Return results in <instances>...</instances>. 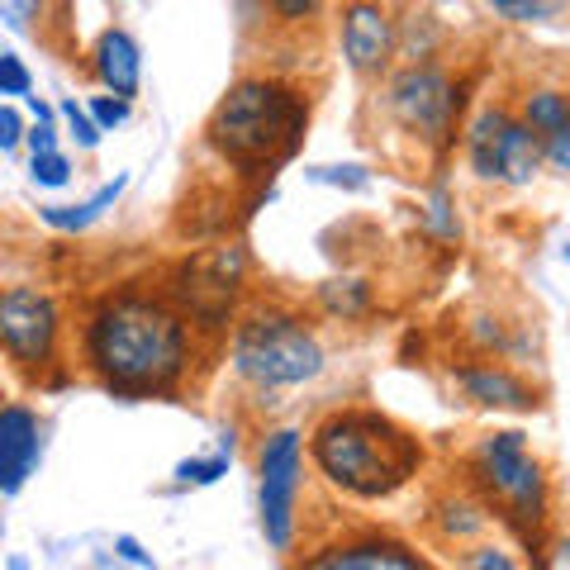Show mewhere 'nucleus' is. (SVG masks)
<instances>
[{
  "mask_svg": "<svg viewBox=\"0 0 570 570\" xmlns=\"http://www.w3.org/2000/svg\"><path fill=\"white\" fill-rule=\"evenodd\" d=\"M81 366L115 400L176 395L195 366V324L167 291L115 285L81 318Z\"/></svg>",
  "mask_w": 570,
  "mask_h": 570,
  "instance_id": "f257e3e1",
  "label": "nucleus"
},
{
  "mask_svg": "<svg viewBox=\"0 0 570 570\" xmlns=\"http://www.w3.org/2000/svg\"><path fill=\"white\" fill-rule=\"evenodd\" d=\"M309 461L333 490L352 499H390L423 466V448L381 409H337L309 433Z\"/></svg>",
  "mask_w": 570,
  "mask_h": 570,
  "instance_id": "f03ea898",
  "label": "nucleus"
},
{
  "mask_svg": "<svg viewBox=\"0 0 570 570\" xmlns=\"http://www.w3.org/2000/svg\"><path fill=\"white\" fill-rule=\"evenodd\" d=\"M305 124H309V100L295 86L253 71V77H238L219 96V105L209 110L205 138L224 163L243 171H262L295 153Z\"/></svg>",
  "mask_w": 570,
  "mask_h": 570,
  "instance_id": "7ed1b4c3",
  "label": "nucleus"
},
{
  "mask_svg": "<svg viewBox=\"0 0 570 570\" xmlns=\"http://www.w3.org/2000/svg\"><path fill=\"white\" fill-rule=\"evenodd\" d=\"M324 343L295 309L257 305L228 333V371L243 385H253L257 395L309 385L324 376Z\"/></svg>",
  "mask_w": 570,
  "mask_h": 570,
  "instance_id": "20e7f679",
  "label": "nucleus"
},
{
  "mask_svg": "<svg viewBox=\"0 0 570 570\" xmlns=\"http://www.w3.org/2000/svg\"><path fill=\"white\" fill-rule=\"evenodd\" d=\"M471 480L519 528L538 532L547 523L551 480H547L542 456L528 448V433H519V428H499V433H485V438L475 442V452H471Z\"/></svg>",
  "mask_w": 570,
  "mask_h": 570,
  "instance_id": "39448f33",
  "label": "nucleus"
},
{
  "mask_svg": "<svg viewBox=\"0 0 570 570\" xmlns=\"http://www.w3.org/2000/svg\"><path fill=\"white\" fill-rule=\"evenodd\" d=\"M243 285H247V247L219 243L176 262L163 291L181 305L195 333H224L228 324H238L234 309H238Z\"/></svg>",
  "mask_w": 570,
  "mask_h": 570,
  "instance_id": "423d86ee",
  "label": "nucleus"
},
{
  "mask_svg": "<svg viewBox=\"0 0 570 570\" xmlns=\"http://www.w3.org/2000/svg\"><path fill=\"white\" fill-rule=\"evenodd\" d=\"M381 110L400 124V129L428 142V148H448L461 115V86L448 67L423 62V67H395L381 81Z\"/></svg>",
  "mask_w": 570,
  "mask_h": 570,
  "instance_id": "0eeeda50",
  "label": "nucleus"
},
{
  "mask_svg": "<svg viewBox=\"0 0 570 570\" xmlns=\"http://www.w3.org/2000/svg\"><path fill=\"white\" fill-rule=\"evenodd\" d=\"M461 148H466L471 171L494 186H532V176L547 163L542 138L509 105H480L461 134Z\"/></svg>",
  "mask_w": 570,
  "mask_h": 570,
  "instance_id": "6e6552de",
  "label": "nucleus"
},
{
  "mask_svg": "<svg viewBox=\"0 0 570 570\" xmlns=\"http://www.w3.org/2000/svg\"><path fill=\"white\" fill-rule=\"evenodd\" d=\"M299 490H305V433L272 428L257 448V504L262 538L272 551H291L299 532Z\"/></svg>",
  "mask_w": 570,
  "mask_h": 570,
  "instance_id": "1a4fd4ad",
  "label": "nucleus"
},
{
  "mask_svg": "<svg viewBox=\"0 0 570 570\" xmlns=\"http://www.w3.org/2000/svg\"><path fill=\"white\" fill-rule=\"evenodd\" d=\"M0 343H6V356L20 376L39 381L58 362V347H62L58 299L29 281L6 285V295H0Z\"/></svg>",
  "mask_w": 570,
  "mask_h": 570,
  "instance_id": "9d476101",
  "label": "nucleus"
},
{
  "mask_svg": "<svg viewBox=\"0 0 570 570\" xmlns=\"http://www.w3.org/2000/svg\"><path fill=\"white\" fill-rule=\"evenodd\" d=\"M337 43L356 77L376 81L400 58V20L390 6H371V0H352L337 10Z\"/></svg>",
  "mask_w": 570,
  "mask_h": 570,
  "instance_id": "9b49d317",
  "label": "nucleus"
},
{
  "mask_svg": "<svg viewBox=\"0 0 570 570\" xmlns=\"http://www.w3.org/2000/svg\"><path fill=\"white\" fill-rule=\"evenodd\" d=\"M295 570H433L409 542L381 538V532H362V538H343L309 551Z\"/></svg>",
  "mask_w": 570,
  "mask_h": 570,
  "instance_id": "f8f14e48",
  "label": "nucleus"
},
{
  "mask_svg": "<svg viewBox=\"0 0 570 570\" xmlns=\"http://www.w3.org/2000/svg\"><path fill=\"white\" fill-rule=\"evenodd\" d=\"M452 381L475 409H509V414H532V409H542L538 385H528L519 371L504 366V362H466V366L452 371Z\"/></svg>",
  "mask_w": 570,
  "mask_h": 570,
  "instance_id": "ddd939ff",
  "label": "nucleus"
},
{
  "mask_svg": "<svg viewBox=\"0 0 570 570\" xmlns=\"http://www.w3.org/2000/svg\"><path fill=\"white\" fill-rule=\"evenodd\" d=\"M43 456V423L29 404H6L0 414V494L14 499Z\"/></svg>",
  "mask_w": 570,
  "mask_h": 570,
  "instance_id": "4468645a",
  "label": "nucleus"
},
{
  "mask_svg": "<svg viewBox=\"0 0 570 570\" xmlns=\"http://www.w3.org/2000/svg\"><path fill=\"white\" fill-rule=\"evenodd\" d=\"M91 77L105 86V96L134 100L142 86V48L124 24L100 29V39L91 48Z\"/></svg>",
  "mask_w": 570,
  "mask_h": 570,
  "instance_id": "2eb2a0df",
  "label": "nucleus"
},
{
  "mask_svg": "<svg viewBox=\"0 0 570 570\" xmlns=\"http://www.w3.org/2000/svg\"><path fill=\"white\" fill-rule=\"evenodd\" d=\"M124 186H129V176L119 171L115 181H105L96 195H86L81 205H43V209H39V219H43L48 228H58V234H81V228H91V224L100 219V214L119 200Z\"/></svg>",
  "mask_w": 570,
  "mask_h": 570,
  "instance_id": "dca6fc26",
  "label": "nucleus"
},
{
  "mask_svg": "<svg viewBox=\"0 0 570 570\" xmlns=\"http://www.w3.org/2000/svg\"><path fill=\"white\" fill-rule=\"evenodd\" d=\"M314 299L328 318H343V324H356V318H366L376 309V291H371L366 276H333V281L318 285Z\"/></svg>",
  "mask_w": 570,
  "mask_h": 570,
  "instance_id": "f3484780",
  "label": "nucleus"
},
{
  "mask_svg": "<svg viewBox=\"0 0 570 570\" xmlns=\"http://www.w3.org/2000/svg\"><path fill=\"white\" fill-rule=\"evenodd\" d=\"M519 119L542 142L557 138L566 124H570V91H566V86H532V91L519 100Z\"/></svg>",
  "mask_w": 570,
  "mask_h": 570,
  "instance_id": "a211bd4d",
  "label": "nucleus"
},
{
  "mask_svg": "<svg viewBox=\"0 0 570 570\" xmlns=\"http://www.w3.org/2000/svg\"><path fill=\"white\" fill-rule=\"evenodd\" d=\"M438 528H442V538L448 542L475 547V542H485L490 513H485V504H475V499H466V494H448L438 504Z\"/></svg>",
  "mask_w": 570,
  "mask_h": 570,
  "instance_id": "6ab92c4d",
  "label": "nucleus"
},
{
  "mask_svg": "<svg viewBox=\"0 0 570 570\" xmlns=\"http://www.w3.org/2000/svg\"><path fill=\"white\" fill-rule=\"evenodd\" d=\"M423 234L428 238H438V243H461V214H456V195L448 181H438L433 190H428V200H423Z\"/></svg>",
  "mask_w": 570,
  "mask_h": 570,
  "instance_id": "aec40b11",
  "label": "nucleus"
},
{
  "mask_svg": "<svg viewBox=\"0 0 570 570\" xmlns=\"http://www.w3.org/2000/svg\"><path fill=\"white\" fill-rule=\"evenodd\" d=\"M228 461H234V452H214V456H186V461H176V485H214V480H224L228 475Z\"/></svg>",
  "mask_w": 570,
  "mask_h": 570,
  "instance_id": "412c9836",
  "label": "nucleus"
},
{
  "mask_svg": "<svg viewBox=\"0 0 570 570\" xmlns=\"http://www.w3.org/2000/svg\"><path fill=\"white\" fill-rule=\"evenodd\" d=\"M456 570H523L519 566V557L504 547V542H475V547H466L461 551V561H456Z\"/></svg>",
  "mask_w": 570,
  "mask_h": 570,
  "instance_id": "4be33fe9",
  "label": "nucleus"
},
{
  "mask_svg": "<svg viewBox=\"0 0 570 570\" xmlns=\"http://www.w3.org/2000/svg\"><path fill=\"white\" fill-rule=\"evenodd\" d=\"M58 110H62V119H67L71 138H77V148H81V153H96V148H100V138H105V129L91 119V110H86V105H81L77 96H67V100L58 105Z\"/></svg>",
  "mask_w": 570,
  "mask_h": 570,
  "instance_id": "5701e85b",
  "label": "nucleus"
},
{
  "mask_svg": "<svg viewBox=\"0 0 570 570\" xmlns=\"http://www.w3.org/2000/svg\"><path fill=\"white\" fill-rule=\"evenodd\" d=\"M490 14L509 24H542L557 14V6H547V0H490Z\"/></svg>",
  "mask_w": 570,
  "mask_h": 570,
  "instance_id": "b1692460",
  "label": "nucleus"
},
{
  "mask_svg": "<svg viewBox=\"0 0 570 570\" xmlns=\"http://www.w3.org/2000/svg\"><path fill=\"white\" fill-rule=\"evenodd\" d=\"M29 181L43 190H58L71 181V157L67 153H48V157H29Z\"/></svg>",
  "mask_w": 570,
  "mask_h": 570,
  "instance_id": "393cba45",
  "label": "nucleus"
},
{
  "mask_svg": "<svg viewBox=\"0 0 570 570\" xmlns=\"http://www.w3.org/2000/svg\"><path fill=\"white\" fill-rule=\"evenodd\" d=\"M0 96L10 100H29L33 96V77L20 62V52H0Z\"/></svg>",
  "mask_w": 570,
  "mask_h": 570,
  "instance_id": "a878e982",
  "label": "nucleus"
},
{
  "mask_svg": "<svg viewBox=\"0 0 570 570\" xmlns=\"http://www.w3.org/2000/svg\"><path fill=\"white\" fill-rule=\"evenodd\" d=\"M309 181L318 186H337V190H366L371 171L362 163H343V167H309Z\"/></svg>",
  "mask_w": 570,
  "mask_h": 570,
  "instance_id": "bb28decb",
  "label": "nucleus"
},
{
  "mask_svg": "<svg viewBox=\"0 0 570 570\" xmlns=\"http://www.w3.org/2000/svg\"><path fill=\"white\" fill-rule=\"evenodd\" d=\"M86 110H91V119L100 124L105 134H115L119 124H129L134 105H129V100H115V96H91V100H86Z\"/></svg>",
  "mask_w": 570,
  "mask_h": 570,
  "instance_id": "cd10ccee",
  "label": "nucleus"
},
{
  "mask_svg": "<svg viewBox=\"0 0 570 570\" xmlns=\"http://www.w3.org/2000/svg\"><path fill=\"white\" fill-rule=\"evenodd\" d=\"M24 138L29 134H24V124H20V110H14V105H0V148L14 153Z\"/></svg>",
  "mask_w": 570,
  "mask_h": 570,
  "instance_id": "c85d7f7f",
  "label": "nucleus"
},
{
  "mask_svg": "<svg viewBox=\"0 0 570 570\" xmlns=\"http://www.w3.org/2000/svg\"><path fill=\"white\" fill-rule=\"evenodd\" d=\"M471 337H475L480 352H494V347H504V324H499V318H490V314H480L475 324H471Z\"/></svg>",
  "mask_w": 570,
  "mask_h": 570,
  "instance_id": "c756f323",
  "label": "nucleus"
},
{
  "mask_svg": "<svg viewBox=\"0 0 570 570\" xmlns=\"http://www.w3.org/2000/svg\"><path fill=\"white\" fill-rule=\"evenodd\" d=\"M542 153H547V167H551V171L570 176V124H566L557 138H547V142H542Z\"/></svg>",
  "mask_w": 570,
  "mask_h": 570,
  "instance_id": "7c9ffc66",
  "label": "nucleus"
},
{
  "mask_svg": "<svg viewBox=\"0 0 570 570\" xmlns=\"http://www.w3.org/2000/svg\"><path fill=\"white\" fill-rule=\"evenodd\" d=\"M48 153H62L58 148V129H52V124H33L29 129V157H48Z\"/></svg>",
  "mask_w": 570,
  "mask_h": 570,
  "instance_id": "2f4dec72",
  "label": "nucleus"
},
{
  "mask_svg": "<svg viewBox=\"0 0 570 570\" xmlns=\"http://www.w3.org/2000/svg\"><path fill=\"white\" fill-rule=\"evenodd\" d=\"M115 551H119L124 561L142 566V570H157V566H153V557H148V551H142V547H138V538H129V532H124V538H115Z\"/></svg>",
  "mask_w": 570,
  "mask_h": 570,
  "instance_id": "473e14b6",
  "label": "nucleus"
},
{
  "mask_svg": "<svg viewBox=\"0 0 570 570\" xmlns=\"http://www.w3.org/2000/svg\"><path fill=\"white\" fill-rule=\"evenodd\" d=\"M24 105H29V115H33V124H52V115H58V110H52V105H48V100H39V96H29Z\"/></svg>",
  "mask_w": 570,
  "mask_h": 570,
  "instance_id": "72a5a7b5",
  "label": "nucleus"
},
{
  "mask_svg": "<svg viewBox=\"0 0 570 570\" xmlns=\"http://www.w3.org/2000/svg\"><path fill=\"white\" fill-rule=\"evenodd\" d=\"M10 570H29V561L24 557H10Z\"/></svg>",
  "mask_w": 570,
  "mask_h": 570,
  "instance_id": "f704fd0d",
  "label": "nucleus"
},
{
  "mask_svg": "<svg viewBox=\"0 0 570 570\" xmlns=\"http://www.w3.org/2000/svg\"><path fill=\"white\" fill-rule=\"evenodd\" d=\"M561 257H566V266H570V243H566V253H561Z\"/></svg>",
  "mask_w": 570,
  "mask_h": 570,
  "instance_id": "c9c22d12",
  "label": "nucleus"
}]
</instances>
